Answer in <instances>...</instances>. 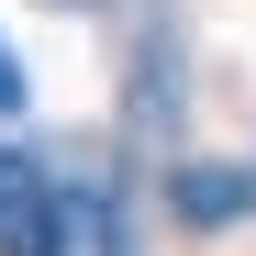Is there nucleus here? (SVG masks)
Listing matches in <instances>:
<instances>
[{
    "mask_svg": "<svg viewBox=\"0 0 256 256\" xmlns=\"http://www.w3.org/2000/svg\"><path fill=\"white\" fill-rule=\"evenodd\" d=\"M0 256H67V190L22 145H0Z\"/></svg>",
    "mask_w": 256,
    "mask_h": 256,
    "instance_id": "obj_1",
    "label": "nucleus"
},
{
    "mask_svg": "<svg viewBox=\"0 0 256 256\" xmlns=\"http://www.w3.org/2000/svg\"><path fill=\"white\" fill-rule=\"evenodd\" d=\"M167 212H178L190 234L234 223V212H256V167H200V156H178V167H167Z\"/></svg>",
    "mask_w": 256,
    "mask_h": 256,
    "instance_id": "obj_2",
    "label": "nucleus"
},
{
    "mask_svg": "<svg viewBox=\"0 0 256 256\" xmlns=\"http://www.w3.org/2000/svg\"><path fill=\"white\" fill-rule=\"evenodd\" d=\"M67 256H134V234H122V212L100 178H78L67 190Z\"/></svg>",
    "mask_w": 256,
    "mask_h": 256,
    "instance_id": "obj_3",
    "label": "nucleus"
},
{
    "mask_svg": "<svg viewBox=\"0 0 256 256\" xmlns=\"http://www.w3.org/2000/svg\"><path fill=\"white\" fill-rule=\"evenodd\" d=\"M22 112V67H12V45H0V122Z\"/></svg>",
    "mask_w": 256,
    "mask_h": 256,
    "instance_id": "obj_4",
    "label": "nucleus"
}]
</instances>
